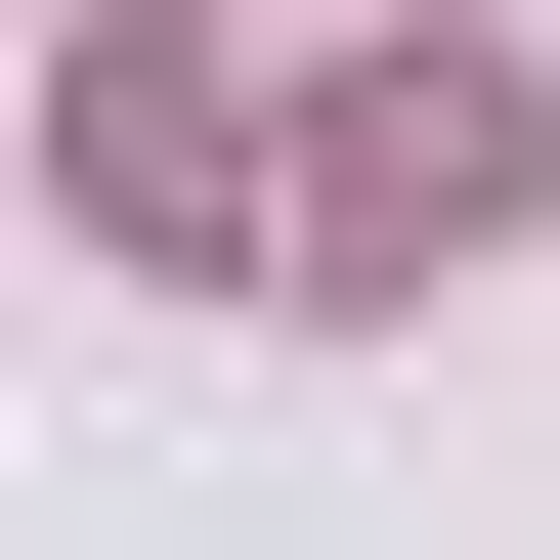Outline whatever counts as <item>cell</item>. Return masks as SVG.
Masks as SVG:
<instances>
[{
	"instance_id": "obj_1",
	"label": "cell",
	"mask_w": 560,
	"mask_h": 560,
	"mask_svg": "<svg viewBox=\"0 0 560 560\" xmlns=\"http://www.w3.org/2000/svg\"><path fill=\"white\" fill-rule=\"evenodd\" d=\"M517 215H560V86H517V44H388V86H346V173H259V259H346V302H388V259H517Z\"/></svg>"
},
{
	"instance_id": "obj_2",
	"label": "cell",
	"mask_w": 560,
	"mask_h": 560,
	"mask_svg": "<svg viewBox=\"0 0 560 560\" xmlns=\"http://www.w3.org/2000/svg\"><path fill=\"white\" fill-rule=\"evenodd\" d=\"M44 130H86V215H130V259H259V86H215V44H86Z\"/></svg>"
}]
</instances>
